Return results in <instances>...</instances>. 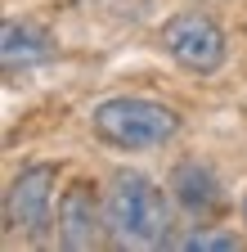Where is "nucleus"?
<instances>
[{"label": "nucleus", "instance_id": "f257e3e1", "mask_svg": "<svg viewBox=\"0 0 247 252\" xmlns=\"http://www.w3.org/2000/svg\"><path fill=\"white\" fill-rule=\"evenodd\" d=\"M104 225L117 248H171V198L144 171H112L104 189Z\"/></svg>", "mask_w": 247, "mask_h": 252}, {"label": "nucleus", "instance_id": "f03ea898", "mask_svg": "<svg viewBox=\"0 0 247 252\" xmlns=\"http://www.w3.org/2000/svg\"><path fill=\"white\" fill-rule=\"evenodd\" d=\"M90 131H95L108 149H121V153L162 149V144H171L180 135V113L171 104L144 99V94H112V99L95 104Z\"/></svg>", "mask_w": 247, "mask_h": 252}, {"label": "nucleus", "instance_id": "7ed1b4c3", "mask_svg": "<svg viewBox=\"0 0 247 252\" xmlns=\"http://www.w3.org/2000/svg\"><path fill=\"white\" fill-rule=\"evenodd\" d=\"M158 45H162V54L175 63V68L193 72V77L220 72L225 59H229V41H225L220 23H216L211 14H202V9L171 14L162 23V32H158Z\"/></svg>", "mask_w": 247, "mask_h": 252}, {"label": "nucleus", "instance_id": "20e7f679", "mask_svg": "<svg viewBox=\"0 0 247 252\" xmlns=\"http://www.w3.org/2000/svg\"><path fill=\"white\" fill-rule=\"evenodd\" d=\"M54 180H58V167L50 162H32L23 167L9 189H5V225L18 230L23 239L41 243L54 225Z\"/></svg>", "mask_w": 247, "mask_h": 252}, {"label": "nucleus", "instance_id": "39448f33", "mask_svg": "<svg viewBox=\"0 0 247 252\" xmlns=\"http://www.w3.org/2000/svg\"><path fill=\"white\" fill-rule=\"evenodd\" d=\"M54 230H58V243L68 252H85L95 248L108 225H104V198L95 194L90 180H72L58 198V212H54Z\"/></svg>", "mask_w": 247, "mask_h": 252}, {"label": "nucleus", "instance_id": "423d86ee", "mask_svg": "<svg viewBox=\"0 0 247 252\" xmlns=\"http://www.w3.org/2000/svg\"><path fill=\"white\" fill-rule=\"evenodd\" d=\"M166 189H171V198H175V207H184L189 216H198V220H211V216H220L225 212V185H220V176H216L207 162H198V158H184V162H175L171 167V176H166Z\"/></svg>", "mask_w": 247, "mask_h": 252}, {"label": "nucleus", "instance_id": "0eeeda50", "mask_svg": "<svg viewBox=\"0 0 247 252\" xmlns=\"http://www.w3.org/2000/svg\"><path fill=\"white\" fill-rule=\"evenodd\" d=\"M54 54V41L32 23H5V72L27 68V63H41Z\"/></svg>", "mask_w": 247, "mask_h": 252}, {"label": "nucleus", "instance_id": "6e6552de", "mask_svg": "<svg viewBox=\"0 0 247 252\" xmlns=\"http://www.w3.org/2000/svg\"><path fill=\"white\" fill-rule=\"evenodd\" d=\"M171 248H180V252H238L243 239L238 234H216V230H189V234H175Z\"/></svg>", "mask_w": 247, "mask_h": 252}, {"label": "nucleus", "instance_id": "1a4fd4ad", "mask_svg": "<svg viewBox=\"0 0 247 252\" xmlns=\"http://www.w3.org/2000/svg\"><path fill=\"white\" fill-rule=\"evenodd\" d=\"M238 212H243V225H247V194H243V207H238Z\"/></svg>", "mask_w": 247, "mask_h": 252}]
</instances>
